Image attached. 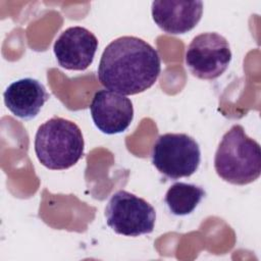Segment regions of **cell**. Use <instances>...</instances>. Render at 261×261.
I'll list each match as a JSON object with an SVG mask.
<instances>
[{
  "label": "cell",
  "instance_id": "obj_6",
  "mask_svg": "<svg viewBox=\"0 0 261 261\" xmlns=\"http://www.w3.org/2000/svg\"><path fill=\"white\" fill-rule=\"evenodd\" d=\"M231 51L227 40L217 33L196 36L186 51V64L193 75L201 80H215L228 67Z\"/></svg>",
  "mask_w": 261,
  "mask_h": 261
},
{
  "label": "cell",
  "instance_id": "obj_11",
  "mask_svg": "<svg viewBox=\"0 0 261 261\" xmlns=\"http://www.w3.org/2000/svg\"><path fill=\"white\" fill-rule=\"evenodd\" d=\"M205 195L206 192L200 186L179 181L169 187L164 202L173 215L185 216L197 208Z\"/></svg>",
  "mask_w": 261,
  "mask_h": 261
},
{
  "label": "cell",
  "instance_id": "obj_10",
  "mask_svg": "<svg viewBox=\"0 0 261 261\" xmlns=\"http://www.w3.org/2000/svg\"><path fill=\"white\" fill-rule=\"evenodd\" d=\"M10 112L24 120L35 118L50 98L44 85L36 79L24 77L11 83L3 93Z\"/></svg>",
  "mask_w": 261,
  "mask_h": 261
},
{
  "label": "cell",
  "instance_id": "obj_1",
  "mask_svg": "<svg viewBox=\"0 0 261 261\" xmlns=\"http://www.w3.org/2000/svg\"><path fill=\"white\" fill-rule=\"evenodd\" d=\"M160 71L157 50L141 38L123 36L104 49L98 65V79L107 90L127 96L151 88Z\"/></svg>",
  "mask_w": 261,
  "mask_h": 261
},
{
  "label": "cell",
  "instance_id": "obj_3",
  "mask_svg": "<svg viewBox=\"0 0 261 261\" xmlns=\"http://www.w3.org/2000/svg\"><path fill=\"white\" fill-rule=\"evenodd\" d=\"M85 142L73 121L54 116L41 124L35 136V153L48 169L62 170L73 166L84 156Z\"/></svg>",
  "mask_w": 261,
  "mask_h": 261
},
{
  "label": "cell",
  "instance_id": "obj_8",
  "mask_svg": "<svg viewBox=\"0 0 261 261\" xmlns=\"http://www.w3.org/2000/svg\"><path fill=\"white\" fill-rule=\"evenodd\" d=\"M98 49L96 36L83 27H70L56 39L53 51L58 64L69 70H85L93 62Z\"/></svg>",
  "mask_w": 261,
  "mask_h": 261
},
{
  "label": "cell",
  "instance_id": "obj_7",
  "mask_svg": "<svg viewBox=\"0 0 261 261\" xmlns=\"http://www.w3.org/2000/svg\"><path fill=\"white\" fill-rule=\"evenodd\" d=\"M90 111L96 127L106 135L123 133L134 119L132 101L126 96L109 90L95 93Z\"/></svg>",
  "mask_w": 261,
  "mask_h": 261
},
{
  "label": "cell",
  "instance_id": "obj_4",
  "mask_svg": "<svg viewBox=\"0 0 261 261\" xmlns=\"http://www.w3.org/2000/svg\"><path fill=\"white\" fill-rule=\"evenodd\" d=\"M152 163L170 179L189 177L201 162V150L195 139L187 134L167 133L156 140L152 149Z\"/></svg>",
  "mask_w": 261,
  "mask_h": 261
},
{
  "label": "cell",
  "instance_id": "obj_9",
  "mask_svg": "<svg viewBox=\"0 0 261 261\" xmlns=\"http://www.w3.org/2000/svg\"><path fill=\"white\" fill-rule=\"evenodd\" d=\"M151 13L155 23L171 35L186 34L200 21L203 13L202 1H165L152 2Z\"/></svg>",
  "mask_w": 261,
  "mask_h": 261
},
{
  "label": "cell",
  "instance_id": "obj_5",
  "mask_svg": "<svg viewBox=\"0 0 261 261\" xmlns=\"http://www.w3.org/2000/svg\"><path fill=\"white\" fill-rule=\"evenodd\" d=\"M107 225L116 233L139 237L151 233L156 211L145 199L124 190L114 193L105 208Z\"/></svg>",
  "mask_w": 261,
  "mask_h": 261
},
{
  "label": "cell",
  "instance_id": "obj_2",
  "mask_svg": "<svg viewBox=\"0 0 261 261\" xmlns=\"http://www.w3.org/2000/svg\"><path fill=\"white\" fill-rule=\"evenodd\" d=\"M214 168L223 180L238 186L255 181L261 173V150L241 124L232 125L222 137L214 157Z\"/></svg>",
  "mask_w": 261,
  "mask_h": 261
}]
</instances>
